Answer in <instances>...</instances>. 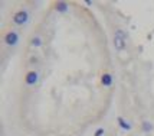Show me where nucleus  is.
I'll return each mask as SVG.
<instances>
[{"label":"nucleus","instance_id":"f257e3e1","mask_svg":"<svg viewBox=\"0 0 154 136\" xmlns=\"http://www.w3.org/2000/svg\"><path fill=\"white\" fill-rule=\"evenodd\" d=\"M115 51H124L127 47V34L122 29H117L114 32V39H112Z\"/></svg>","mask_w":154,"mask_h":136},{"label":"nucleus","instance_id":"f03ea898","mask_svg":"<svg viewBox=\"0 0 154 136\" xmlns=\"http://www.w3.org/2000/svg\"><path fill=\"white\" fill-rule=\"evenodd\" d=\"M27 21H29V13L26 10H19L13 15V23L14 25H19V26H23L26 25Z\"/></svg>","mask_w":154,"mask_h":136},{"label":"nucleus","instance_id":"7ed1b4c3","mask_svg":"<svg viewBox=\"0 0 154 136\" xmlns=\"http://www.w3.org/2000/svg\"><path fill=\"white\" fill-rule=\"evenodd\" d=\"M17 42H19V35H17V32L10 31V32H7V34L5 35V44H6L7 47H16Z\"/></svg>","mask_w":154,"mask_h":136},{"label":"nucleus","instance_id":"20e7f679","mask_svg":"<svg viewBox=\"0 0 154 136\" xmlns=\"http://www.w3.org/2000/svg\"><path fill=\"white\" fill-rule=\"evenodd\" d=\"M39 81V73L38 71H29L25 77V83H26L27 86H30V87H33L36 86Z\"/></svg>","mask_w":154,"mask_h":136},{"label":"nucleus","instance_id":"39448f33","mask_svg":"<svg viewBox=\"0 0 154 136\" xmlns=\"http://www.w3.org/2000/svg\"><path fill=\"white\" fill-rule=\"evenodd\" d=\"M101 83H102L104 87H111L112 83H114V77L109 74V73H104L102 77H101Z\"/></svg>","mask_w":154,"mask_h":136},{"label":"nucleus","instance_id":"423d86ee","mask_svg":"<svg viewBox=\"0 0 154 136\" xmlns=\"http://www.w3.org/2000/svg\"><path fill=\"white\" fill-rule=\"evenodd\" d=\"M117 122H118V126H120L122 130H131V128H133L131 123L128 122V120H125L122 116H118V117H117Z\"/></svg>","mask_w":154,"mask_h":136},{"label":"nucleus","instance_id":"0eeeda50","mask_svg":"<svg viewBox=\"0 0 154 136\" xmlns=\"http://www.w3.org/2000/svg\"><path fill=\"white\" fill-rule=\"evenodd\" d=\"M55 9H56V12H59V13H66L68 10H69V5H68L66 2H56Z\"/></svg>","mask_w":154,"mask_h":136},{"label":"nucleus","instance_id":"6e6552de","mask_svg":"<svg viewBox=\"0 0 154 136\" xmlns=\"http://www.w3.org/2000/svg\"><path fill=\"white\" fill-rule=\"evenodd\" d=\"M141 130H143L144 133H148V132L153 130V125L148 122V120H144V122L141 123Z\"/></svg>","mask_w":154,"mask_h":136},{"label":"nucleus","instance_id":"1a4fd4ad","mask_svg":"<svg viewBox=\"0 0 154 136\" xmlns=\"http://www.w3.org/2000/svg\"><path fill=\"white\" fill-rule=\"evenodd\" d=\"M42 44H43V41H42V38H40V36H33V38H32V41H30V45L35 47V48L42 47Z\"/></svg>","mask_w":154,"mask_h":136},{"label":"nucleus","instance_id":"9d476101","mask_svg":"<svg viewBox=\"0 0 154 136\" xmlns=\"http://www.w3.org/2000/svg\"><path fill=\"white\" fill-rule=\"evenodd\" d=\"M104 135H105V129L104 128H98L94 132V136H104Z\"/></svg>","mask_w":154,"mask_h":136}]
</instances>
